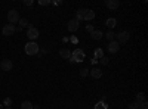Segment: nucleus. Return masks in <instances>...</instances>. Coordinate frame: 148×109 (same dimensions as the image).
Segmentation results:
<instances>
[{"label": "nucleus", "instance_id": "obj_22", "mask_svg": "<svg viewBox=\"0 0 148 109\" xmlns=\"http://www.w3.org/2000/svg\"><path fill=\"white\" fill-rule=\"evenodd\" d=\"M11 105H12V99H11V97H6V99L3 100V106H5V108H11Z\"/></svg>", "mask_w": 148, "mask_h": 109}, {"label": "nucleus", "instance_id": "obj_17", "mask_svg": "<svg viewBox=\"0 0 148 109\" xmlns=\"http://www.w3.org/2000/svg\"><path fill=\"white\" fill-rule=\"evenodd\" d=\"M93 109H108V105H107L105 102H102V100H101V102H98L96 105L93 106Z\"/></svg>", "mask_w": 148, "mask_h": 109}, {"label": "nucleus", "instance_id": "obj_35", "mask_svg": "<svg viewBox=\"0 0 148 109\" xmlns=\"http://www.w3.org/2000/svg\"><path fill=\"white\" fill-rule=\"evenodd\" d=\"M3 109H12V108H3Z\"/></svg>", "mask_w": 148, "mask_h": 109}, {"label": "nucleus", "instance_id": "obj_16", "mask_svg": "<svg viewBox=\"0 0 148 109\" xmlns=\"http://www.w3.org/2000/svg\"><path fill=\"white\" fill-rule=\"evenodd\" d=\"M105 25H107V27L108 28H114L116 27V25H117V21H116V18H108L107 21H105Z\"/></svg>", "mask_w": 148, "mask_h": 109}, {"label": "nucleus", "instance_id": "obj_12", "mask_svg": "<svg viewBox=\"0 0 148 109\" xmlns=\"http://www.w3.org/2000/svg\"><path fill=\"white\" fill-rule=\"evenodd\" d=\"M89 74L92 75V78H95V80H99L102 77V71L99 68H92V71H89Z\"/></svg>", "mask_w": 148, "mask_h": 109}, {"label": "nucleus", "instance_id": "obj_6", "mask_svg": "<svg viewBox=\"0 0 148 109\" xmlns=\"http://www.w3.org/2000/svg\"><path fill=\"white\" fill-rule=\"evenodd\" d=\"M2 32H3V36H6V37L13 36L15 32H16V27H15V25H12V24H6L5 27H3V30H2Z\"/></svg>", "mask_w": 148, "mask_h": 109}, {"label": "nucleus", "instance_id": "obj_32", "mask_svg": "<svg viewBox=\"0 0 148 109\" xmlns=\"http://www.w3.org/2000/svg\"><path fill=\"white\" fill-rule=\"evenodd\" d=\"M86 30H88V31H90V32H92V31H93V28H92V27H90V25H88V27H86Z\"/></svg>", "mask_w": 148, "mask_h": 109}, {"label": "nucleus", "instance_id": "obj_24", "mask_svg": "<svg viewBox=\"0 0 148 109\" xmlns=\"http://www.w3.org/2000/svg\"><path fill=\"white\" fill-rule=\"evenodd\" d=\"M80 75H82V77H88V75H89V69H88V68L80 69Z\"/></svg>", "mask_w": 148, "mask_h": 109}, {"label": "nucleus", "instance_id": "obj_3", "mask_svg": "<svg viewBox=\"0 0 148 109\" xmlns=\"http://www.w3.org/2000/svg\"><path fill=\"white\" fill-rule=\"evenodd\" d=\"M129 37H130L129 31H120L119 34H116V38H117V43H119V44H125V43H127Z\"/></svg>", "mask_w": 148, "mask_h": 109}, {"label": "nucleus", "instance_id": "obj_30", "mask_svg": "<svg viewBox=\"0 0 148 109\" xmlns=\"http://www.w3.org/2000/svg\"><path fill=\"white\" fill-rule=\"evenodd\" d=\"M33 3H34L33 0H24V5L25 6H33Z\"/></svg>", "mask_w": 148, "mask_h": 109}, {"label": "nucleus", "instance_id": "obj_27", "mask_svg": "<svg viewBox=\"0 0 148 109\" xmlns=\"http://www.w3.org/2000/svg\"><path fill=\"white\" fill-rule=\"evenodd\" d=\"M42 6H48V5H50V0H40L39 2Z\"/></svg>", "mask_w": 148, "mask_h": 109}, {"label": "nucleus", "instance_id": "obj_20", "mask_svg": "<svg viewBox=\"0 0 148 109\" xmlns=\"http://www.w3.org/2000/svg\"><path fill=\"white\" fill-rule=\"evenodd\" d=\"M34 106H33V103L31 102H28V100H25V102H22L21 103V109H33Z\"/></svg>", "mask_w": 148, "mask_h": 109}, {"label": "nucleus", "instance_id": "obj_18", "mask_svg": "<svg viewBox=\"0 0 148 109\" xmlns=\"http://www.w3.org/2000/svg\"><path fill=\"white\" fill-rule=\"evenodd\" d=\"M105 37H107V40H110V41H114V40H116V32L113 31V30H110L107 34H105Z\"/></svg>", "mask_w": 148, "mask_h": 109}, {"label": "nucleus", "instance_id": "obj_33", "mask_svg": "<svg viewBox=\"0 0 148 109\" xmlns=\"http://www.w3.org/2000/svg\"><path fill=\"white\" fill-rule=\"evenodd\" d=\"M33 109H40V108H39V106H34V108H33Z\"/></svg>", "mask_w": 148, "mask_h": 109}, {"label": "nucleus", "instance_id": "obj_10", "mask_svg": "<svg viewBox=\"0 0 148 109\" xmlns=\"http://www.w3.org/2000/svg\"><path fill=\"white\" fill-rule=\"evenodd\" d=\"M105 6L108 7L110 11H114V9H117V7L120 6V2H119V0H105Z\"/></svg>", "mask_w": 148, "mask_h": 109}, {"label": "nucleus", "instance_id": "obj_21", "mask_svg": "<svg viewBox=\"0 0 148 109\" xmlns=\"http://www.w3.org/2000/svg\"><path fill=\"white\" fill-rule=\"evenodd\" d=\"M19 27H21V28L28 27V19H25V18H19Z\"/></svg>", "mask_w": 148, "mask_h": 109}, {"label": "nucleus", "instance_id": "obj_4", "mask_svg": "<svg viewBox=\"0 0 148 109\" xmlns=\"http://www.w3.org/2000/svg\"><path fill=\"white\" fill-rule=\"evenodd\" d=\"M7 21H9V24H16V22H19V13H18V11H15V9H12V11H9L7 12Z\"/></svg>", "mask_w": 148, "mask_h": 109}, {"label": "nucleus", "instance_id": "obj_2", "mask_svg": "<svg viewBox=\"0 0 148 109\" xmlns=\"http://www.w3.org/2000/svg\"><path fill=\"white\" fill-rule=\"evenodd\" d=\"M39 30L37 28H34L31 24H28V30H27V37L30 38V41H36L39 38Z\"/></svg>", "mask_w": 148, "mask_h": 109}, {"label": "nucleus", "instance_id": "obj_34", "mask_svg": "<svg viewBox=\"0 0 148 109\" xmlns=\"http://www.w3.org/2000/svg\"><path fill=\"white\" fill-rule=\"evenodd\" d=\"M0 109H3V105H0Z\"/></svg>", "mask_w": 148, "mask_h": 109}, {"label": "nucleus", "instance_id": "obj_15", "mask_svg": "<svg viewBox=\"0 0 148 109\" xmlns=\"http://www.w3.org/2000/svg\"><path fill=\"white\" fill-rule=\"evenodd\" d=\"M90 36H92V38L93 40H101L102 38V31H98V30H93L92 32H90Z\"/></svg>", "mask_w": 148, "mask_h": 109}, {"label": "nucleus", "instance_id": "obj_1", "mask_svg": "<svg viewBox=\"0 0 148 109\" xmlns=\"http://www.w3.org/2000/svg\"><path fill=\"white\" fill-rule=\"evenodd\" d=\"M40 50V46L36 43V41H28L27 44H25V53L28 56H36Z\"/></svg>", "mask_w": 148, "mask_h": 109}, {"label": "nucleus", "instance_id": "obj_29", "mask_svg": "<svg viewBox=\"0 0 148 109\" xmlns=\"http://www.w3.org/2000/svg\"><path fill=\"white\" fill-rule=\"evenodd\" d=\"M50 5H54V6H61V5H62V2H61V0H54V2H50Z\"/></svg>", "mask_w": 148, "mask_h": 109}, {"label": "nucleus", "instance_id": "obj_5", "mask_svg": "<svg viewBox=\"0 0 148 109\" xmlns=\"http://www.w3.org/2000/svg\"><path fill=\"white\" fill-rule=\"evenodd\" d=\"M84 52L82 49H76L74 52H71V57H73V61L74 62H82L83 59H84Z\"/></svg>", "mask_w": 148, "mask_h": 109}, {"label": "nucleus", "instance_id": "obj_19", "mask_svg": "<svg viewBox=\"0 0 148 109\" xmlns=\"http://www.w3.org/2000/svg\"><path fill=\"white\" fill-rule=\"evenodd\" d=\"M135 102H138V103L145 102V93H142V91H141V93H138V94H136V100H135Z\"/></svg>", "mask_w": 148, "mask_h": 109}, {"label": "nucleus", "instance_id": "obj_7", "mask_svg": "<svg viewBox=\"0 0 148 109\" xmlns=\"http://www.w3.org/2000/svg\"><path fill=\"white\" fill-rule=\"evenodd\" d=\"M79 27H80V22L77 19H71V21H68V24H67V28H68L70 32H76L77 30H79Z\"/></svg>", "mask_w": 148, "mask_h": 109}, {"label": "nucleus", "instance_id": "obj_25", "mask_svg": "<svg viewBox=\"0 0 148 109\" xmlns=\"http://www.w3.org/2000/svg\"><path fill=\"white\" fill-rule=\"evenodd\" d=\"M129 109H139V103H138V102H132V103H129Z\"/></svg>", "mask_w": 148, "mask_h": 109}, {"label": "nucleus", "instance_id": "obj_13", "mask_svg": "<svg viewBox=\"0 0 148 109\" xmlns=\"http://www.w3.org/2000/svg\"><path fill=\"white\" fill-rule=\"evenodd\" d=\"M84 13H86V9H84V7H82V9H79V11H77V16H76V19L77 21H84Z\"/></svg>", "mask_w": 148, "mask_h": 109}, {"label": "nucleus", "instance_id": "obj_14", "mask_svg": "<svg viewBox=\"0 0 148 109\" xmlns=\"http://www.w3.org/2000/svg\"><path fill=\"white\" fill-rule=\"evenodd\" d=\"M95 18V12L92 9H86V13H84V21H92Z\"/></svg>", "mask_w": 148, "mask_h": 109}, {"label": "nucleus", "instance_id": "obj_31", "mask_svg": "<svg viewBox=\"0 0 148 109\" xmlns=\"http://www.w3.org/2000/svg\"><path fill=\"white\" fill-rule=\"evenodd\" d=\"M45 53H46V50H39V53H37L36 56H43Z\"/></svg>", "mask_w": 148, "mask_h": 109}, {"label": "nucleus", "instance_id": "obj_8", "mask_svg": "<svg viewBox=\"0 0 148 109\" xmlns=\"http://www.w3.org/2000/svg\"><path fill=\"white\" fill-rule=\"evenodd\" d=\"M0 68H2L3 71H11L13 68V63L11 59H3L2 62H0Z\"/></svg>", "mask_w": 148, "mask_h": 109}, {"label": "nucleus", "instance_id": "obj_9", "mask_svg": "<svg viewBox=\"0 0 148 109\" xmlns=\"http://www.w3.org/2000/svg\"><path fill=\"white\" fill-rule=\"evenodd\" d=\"M107 49H108V52H110V53H117L119 50H120V44L117 43L116 40H114V41H110Z\"/></svg>", "mask_w": 148, "mask_h": 109}, {"label": "nucleus", "instance_id": "obj_28", "mask_svg": "<svg viewBox=\"0 0 148 109\" xmlns=\"http://www.w3.org/2000/svg\"><path fill=\"white\" fill-rule=\"evenodd\" d=\"M99 62H101L102 65H107V63H108V57H105V56H104V57H101V59H99Z\"/></svg>", "mask_w": 148, "mask_h": 109}, {"label": "nucleus", "instance_id": "obj_11", "mask_svg": "<svg viewBox=\"0 0 148 109\" xmlns=\"http://www.w3.org/2000/svg\"><path fill=\"white\" fill-rule=\"evenodd\" d=\"M59 56L62 57V59H70V57H71V50L67 49V47L61 49V50H59Z\"/></svg>", "mask_w": 148, "mask_h": 109}, {"label": "nucleus", "instance_id": "obj_23", "mask_svg": "<svg viewBox=\"0 0 148 109\" xmlns=\"http://www.w3.org/2000/svg\"><path fill=\"white\" fill-rule=\"evenodd\" d=\"M95 57H98V59L104 57V52H102V49H96V50H95Z\"/></svg>", "mask_w": 148, "mask_h": 109}, {"label": "nucleus", "instance_id": "obj_26", "mask_svg": "<svg viewBox=\"0 0 148 109\" xmlns=\"http://www.w3.org/2000/svg\"><path fill=\"white\" fill-rule=\"evenodd\" d=\"M139 109H148V103H147V100L142 103H139Z\"/></svg>", "mask_w": 148, "mask_h": 109}]
</instances>
